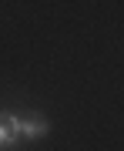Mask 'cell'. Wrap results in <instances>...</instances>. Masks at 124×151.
<instances>
[{"label":"cell","mask_w":124,"mask_h":151,"mask_svg":"<svg viewBox=\"0 0 124 151\" xmlns=\"http://www.w3.org/2000/svg\"><path fill=\"white\" fill-rule=\"evenodd\" d=\"M14 141H17V134H14V128H10V114L0 111V148H10Z\"/></svg>","instance_id":"2"},{"label":"cell","mask_w":124,"mask_h":151,"mask_svg":"<svg viewBox=\"0 0 124 151\" xmlns=\"http://www.w3.org/2000/svg\"><path fill=\"white\" fill-rule=\"evenodd\" d=\"M10 128L17 138H27V141H37L50 131L47 118H40V114H10Z\"/></svg>","instance_id":"1"}]
</instances>
